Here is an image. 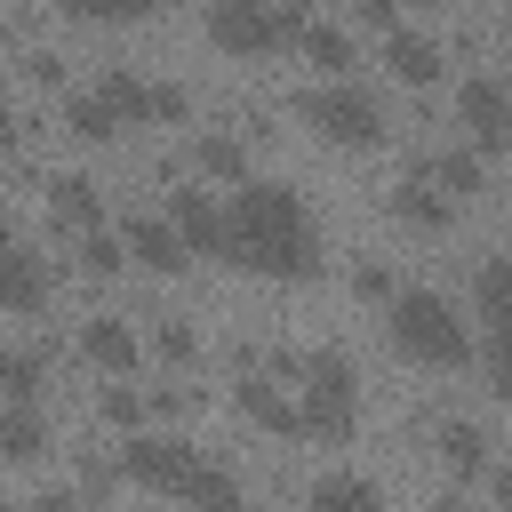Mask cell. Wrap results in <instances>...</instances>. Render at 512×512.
Returning <instances> with one entry per match:
<instances>
[{
	"mask_svg": "<svg viewBox=\"0 0 512 512\" xmlns=\"http://www.w3.org/2000/svg\"><path fill=\"white\" fill-rule=\"evenodd\" d=\"M232 256L248 272H272V280H304L320 264V232L304 216V200L272 176H248L232 192Z\"/></svg>",
	"mask_w": 512,
	"mask_h": 512,
	"instance_id": "cell-1",
	"label": "cell"
},
{
	"mask_svg": "<svg viewBox=\"0 0 512 512\" xmlns=\"http://www.w3.org/2000/svg\"><path fill=\"white\" fill-rule=\"evenodd\" d=\"M392 336H400L408 360H432V368H456L472 352V328L440 288H400L392 296Z\"/></svg>",
	"mask_w": 512,
	"mask_h": 512,
	"instance_id": "cell-2",
	"label": "cell"
},
{
	"mask_svg": "<svg viewBox=\"0 0 512 512\" xmlns=\"http://www.w3.org/2000/svg\"><path fill=\"white\" fill-rule=\"evenodd\" d=\"M296 112H304L320 136H336V144H376V136H384V96H376L368 80H352V72L312 80V88L296 96Z\"/></svg>",
	"mask_w": 512,
	"mask_h": 512,
	"instance_id": "cell-3",
	"label": "cell"
},
{
	"mask_svg": "<svg viewBox=\"0 0 512 512\" xmlns=\"http://www.w3.org/2000/svg\"><path fill=\"white\" fill-rule=\"evenodd\" d=\"M296 384H304V432H320V440H344V432H352V400H360V384H352V360H344L336 344H320V352H304Z\"/></svg>",
	"mask_w": 512,
	"mask_h": 512,
	"instance_id": "cell-4",
	"label": "cell"
},
{
	"mask_svg": "<svg viewBox=\"0 0 512 512\" xmlns=\"http://www.w3.org/2000/svg\"><path fill=\"white\" fill-rule=\"evenodd\" d=\"M112 464H120L128 480H144V488H168V496H184V480L200 472V448H192V440H176V432H128Z\"/></svg>",
	"mask_w": 512,
	"mask_h": 512,
	"instance_id": "cell-5",
	"label": "cell"
},
{
	"mask_svg": "<svg viewBox=\"0 0 512 512\" xmlns=\"http://www.w3.org/2000/svg\"><path fill=\"white\" fill-rule=\"evenodd\" d=\"M456 120L472 128L480 152L512 144V80H504V72H464V80H456Z\"/></svg>",
	"mask_w": 512,
	"mask_h": 512,
	"instance_id": "cell-6",
	"label": "cell"
},
{
	"mask_svg": "<svg viewBox=\"0 0 512 512\" xmlns=\"http://www.w3.org/2000/svg\"><path fill=\"white\" fill-rule=\"evenodd\" d=\"M304 24V8H256V0H216L208 8V32L224 40V48H272V40H288Z\"/></svg>",
	"mask_w": 512,
	"mask_h": 512,
	"instance_id": "cell-7",
	"label": "cell"
},
{
	"mask_svg": "<svg viewBox=\"0 0 512 512\" xmlns=\"http://www.w3.org/2000/svg\"><path fill=\"white\" fill-rule=\"evenodd\" d=\"M168 224L184 232L192 256H232V208H216V192L176 184V192H168Z\"/></svg>",
	"mask_w": 512,
	"mask_h": 512,
	"instance_id": "cell-8",
	"label": "cell"
},
{
	"mask_svg": "<svg viewBox=\"0 0 512 512\" xmlns=\"http://www.w3.org/2000/svg\"><path fill=\"white\" fill-rule=\"evenodd\" d=\"M0 288H8V312H16V320H40V312H48V288H56V272H48V248H40V240H8Z\"/></svg>",
	"mask_w": 512,
	"mask_h": 512,
	"instance_id": "cell-9",
	"label": "cell"
},
{
	"mask_svg": "<svg viewBox=\"0 0 512 512\" xmlns=\"http://www.w3.org/2000/svg\"><path fill=\"white\" fill-rule=\"evenodd\" d=\"M120 240H128V256H136L144 272H184V264H192V248H184V232H176L168 216H144V208H128Z\"/></svg>",
	"mask_w": 512,
	"mask_h": 512,
	"instance_id": "cell-10",
	"label": "cell"
},
{
	"mask_svg": "<svg viewBox=\"0 0 512 512\" xmlns=\"http://www.w3.org/2000/svg\"><path fill=\"white\" fill-rule=\"evenodd\" d=\"M392 208H400L408 224H424V232H440V224L456 216V192H448V184L432 176V160H424V168H408V176H400V192H392Z\"/></svg>",
	"mask_w": 512,
	"mask_h": 512,
	"instance_id": "cell-11",
	"label": "cell"
},
{
	"mask_svg": "<svg viewBox=\"0 0 512 512\" xmlns=\"http://www.w3.org/2000/svg\"><path fill=\"white\" fill-rule=\"evenodd\" d=\"M384 64H392L400 80H416V88H424V80H440L448 48H440V40L424 32V24H400V32H384Z\"/></svg>",
	"mask_w": 512,
	"mask_h": 512,
	"instance_id": "cell-12",
	"label": "cell"
},
{
	"mask_svg": "<svg viewBox=\"0 0 512 512\" xmlns=\"http://www.w3.org/2000/svg\"><path fill=\"white\" fill-rule=\"evenodd\" d=\"M304 512H392V504H384V488L368 472H320L312 496H304Z\"/></svg>",
	"mask_w": 512,
	"mask_h": 512,
	"instance_id": "cell-13",
	"label": "cell"
},
{
	"mask_svg": "<svg viewBox=\"0 0 512 512\" xmlns=\"http://www.w3.org/2000/svg\"><path fill=\"white\" fill-rule=\"evenodd\" d=\"M80 352H88L96 368L128 376V368H136V328H128L120 312H88V328H80Z\"/></svg>",
	"mask_w": 512,
	"mask_h": 512,
	"instance_id": "cell-14",
	"label": "cell"
},
{
	"mask_svg": "<svg viewBox=\"0 0 512 512\" xmlns=\"http://www.w3.org/2000/svg\"><path fill=\"white\" fill-rule=\"evenodd\" d=\"M48 216L72 232H96V176L88 168H56L48 176Z\"/></svg>",
	"mask_w": 512,
	"mask_h": 512,
	"instance_id": "cell-15",
	"label": "cell"
},
{
	"mask_svg": "<svg viewBox=\"0 0 512 512\" xmlns=\"http://www.w3.org/2000/svg\"><path fill=\"white\" fill-rule=\"evenodd\" d=\"M192 168H200V176H224L232 192L248 184V152H240L232 128H200V136H192Z\"/></svg>",
	"mask_w": 512,
	"mask_h": 512,
	"instance_id": "cell-16",
	"label": "cell"
},
{
	"mask_svg": "<svg viewBox=\"0 0 512 512\" xmlns=\"http://www.w3.org/2000/svg\"><path fill=\"white\" fill-rule=\"evenodd\" d=\"M96 88H104V104H112V112H120L128 128H136V120H152V80H144V72H128L120 56H112V64L96 72Z\"/></svg>",
	"mask_w": 512,
	"mask_h": 512,
	"instance_id": "cell-17",
	"label": "cell"
},
{
	"mask_svg": "<svg viewBox=\"0 0 512 512\" xmlns=\"http://www.w3.org/2000/svg\"><path fill=\"white\" fill-rule=\"evenodd\" d=\"M64 128H72V136H88V144H104V136H120L128 120L104 104V88H64Z\"/></svg>",
	"mask_w": 512,
	"mask_h": 512,
	"instance_id": "cell-18",
	"label": "cell"
},
{
	"mask_svg": "<svg viewBox=\"0 0 512 512\" xmlns=\"http://www.w3.org/2000/svg\"><path fill=\"white\" fill-rule=\"evenodd\" d=\"M240 408L264 424V432H304V408H288V392L272 376H240Z\"/></svg>",
	"mask_w": 512,
	"mask_h": 512,
	"instance_id": "cell-19",
	"label": "cell"
},
{
	"mask_svg": "<svg viewBox=\"0 0 512 512\" xmlns=\"http://www.w3.org/2000/svg\"><path fill=\"white\" fill-rule=\"evenodd\" d=\"M472 304H480V320H488L496 336H512V256H488V264H480Z\"/></svg>",
	"mask_w": 512,
	"mask_h": 512,
	"instance_id": "cell-20",
	"label": "cell"
},
{
	"mask_svg": "<svg viewBox=\"0 0 512 512\" xmlns=\"http://www.w3.org/2000/svg\"><path fill=\"white\" fill-rule=\"evenodd\" d=\"M0 448H8L16 464H32V456L48 448V416H40L32 400H8V408H0Z\"/></svg>",
	"mask_w": 512,
	"mask_h": 512,
	"instance_id": "cell-21",
	"label": "cell"
},
{
	"mask_svg": "<svg viewBox=\"0 0 512 512\" xmlns=\"http://www.w3.org/2000/svg\"><path fill=\"white\" fill-rule=\"evenodd\" d=\"M440 464H448V472H488V432H480L472 416H448V424H440Z\"/></svg>",
	"mask_w": 512,
	"mask_h": 512,
	"instance_id": "cell-22",
	"label": "cell"
},
{
	"mask_svg": "<svg viewBox=\"0 0 512 512\" xmlns=\"http://www.w3.org/2000/svg\"><path fill=\"white\" fill-rule=\"evenodd\" d=\"M0 384H8V400H40L48 352H40V344H8V352H0Z\"/></svg>",
	"mask_w": 512,
	"mask_h": 512,
	"instance_id": "cell-23",
	"label": "cell"
},
{
	"mask_svg": "<svg viewBox=\"0 0 512 512\" xmlns=\"http://www.w3.org/2000/svg\"><path fill=\"white\" fill-rule=\"evenodd\" d=\"M296 40H304V56H312V64H352V32H344L336 16H304V24H296Z\"/></svg>",
	"mask_w": 512,
	"mask_h": 512,
	"instance_id": "cell-24",
	"label": "cell"
},
{
	"mask_svg": "<svg viewBox=\"0 0 512 512\" xmlns=\"http://www.w3.org/2000/svg\"><path fill=\"white\" fill-rule=\"evenodd\" d=\"M96 408H104V424H120V432H144V416H152V392H136L128 376H112V384L96 392Z\"/></svg>",
	"mask_w": 512,
	"mask_h": 512,
	"instance_id": "cell-25",
	"label": "cell"
},
{
	"mask_svg": "<svg viewBox=\"0 0 512 512\" xmlns=\"http://www.w3.org/2000/svg\"><path fill=\"white\" fill-rule=\"evenodd\" d=\"M432 176H440L448 192H480V144H440V152H432Z\"/></svg>",
	"mask_w": 512,
	"mask_h": 512,
	"instance_id": "cell-26",
	"label": "cell"
},
{
	"mask_svg": "<svg viewBox=\"0 0 512 512\" xmlns=\"http://www.w3.org/2000/svg\"><path fill=\"white\" fill-rule=\"evenodd\" d=\"M120 264H128V240H120V232H104V224L80 232V272H88V280H112Z\"/></svg>",
	"mask_w": 512,
	"mask_h": 512,
	"instance_id": "cell-27",
	"label": "cell"
},
{
	"mask_svg": "<svg viewBox=\"0 0 512 512\" xmlns=\"http://www.w3.org/2000/svg\"><path fill=\"white\" fill-rule=\"evenodd\" d=\"M152 344H160V360H192L200 352V328H192V312H160V328H152Z\"/></svg>",
	"mask_w": 512,
	"mask_h": 512,
	"instance_id": "cell-28",
	"label": "cell"
},
{
	"mask_svg": "<svg viewBox=\"0 0 512 512\" xmlns=\"http://www.w3.org/2000/svg\"><path fill=\"white\" fill-rule=\"evenodd\" d=\"M352 288H360L368 304H384V296H400V288H392V264H384V256H360V264H352Z\"/></svg>",
	"mask_w": 512,
	"mask_h": 512,
	"instance_id": "cell-29",
	"label": "cell"
},
{
	"mask_svg": "<svg viewBox=\"0 0 512 512\" xmlns=\"http://www.w3.org/2000/svg\"><path fill=\"white\" fill-rule=\"evenodd\" d=\"M184 112H192V96L176 80H152V120H184Z\"/></svg>",
	"mask_w": 512,
	"mask_h": 512,
	"instance_id": "cell-30",
	"label": "cell"
},
{
	"mask_svg": "<svg viewBox=\"0 0 512 512\" xmlns=\"http://www.w3.org/2000/svg\"><path fill=\"white\" fill-rule=\"evenodd\" d=\"M488 376H496V392L512 400V336H488Z\"/></svg>",
	"mask_w": 512,
	"mask_h": 512,
	"instance_id": "cell-31",
	"label": "cell"
},
{
	"mask_svg": "<svg viewBox=\"0 0 512 512\" xmlns=\"http://www.w3.org/2000/svg\"><path fill=\"white\" fill-rule=\"evenodd\" d=\"M32 512H88V504H80L72 488H40V496H32Z\"/></svg>",
	"mask_w": 512,
	"mask_h": 512,
	"instance_id": "cell-32",
	"label": "cell"
},
{
	"mask_svg": "<svg viewBox=\"0 0 512 512\" xmlns=\"http://www.w3.org/2000/svg\"><path fill=\"white\" fill-rule=\"evenodd\" d=\"M24 72H32V80H56L64 64H56V48H24Z\"/></svg>",
	"mask_w": 512,
	"mask_h": 512,
	"instance_id": "cell-33",
	"label": "cell"
},
{
	"mask_svg": "<svg viewBox=\"0 0 512 512\" xmlns=\"http://www.w3.org/2000/svg\"><path fill=\"white\" fill-rule=\"evenodd\" d=\"M488 496L512 512V456H504V464H488Z\"/></svg>",
	"mask_w": 512,
	"mask_h": 512,
	"instance_id": "cell-34",
	"label": "cell"
},
{
	"mask_svg": "<svg viewBox=\"0 0 512 512\" xmlns=\"http://www.w3.org/2000/svg\"><path fill=\"white\" fill-rule=\"evenodd\" d=\"M160 512H176V504H160Z\"/></svg>",
	"mask_w": 512,
	"mask_h": 512,
	"instance_id": "cell-35",
	"label": "cell"
},
{
	"mask_svg": "<svg viewBox=\"0 0 512 512\" xmlns=\"http://www.w3.org/2000/svg\"><path fill=\"white\" fill-rule=\"evenodd\" d=\"M504 24H512V16H504Z\"/></svg>",
	"mask_w": 512,
	"mask_h": 512,
	"instance_id": "cell-36",
	"label": "cell"
}]
</instances>
